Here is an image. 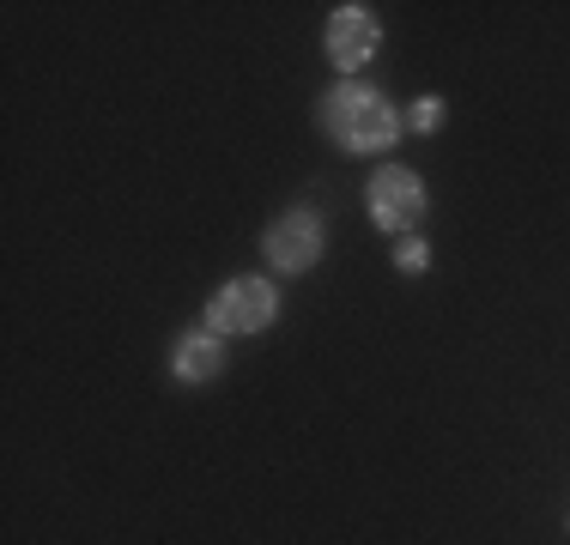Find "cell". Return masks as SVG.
<instances>
[{
	"instance_id": "4",
	"label": "cell",
	"mask_w": 570,
	"mask_h": 545,
	"mask_svg": "<svg viewBox=\"0 0 570 545\" xmlns=\"http://www.w3.org/2000/svg\"><path fill=\"white\" fill-rule=\"evenodd\" d=\"M322 249H328V230H322L316 212H279L274 225L262 230V255L274 272H309L322 261Z\"/></svg>"
},
{
	"instance_id": "5",
	"label": "cell",
	"mask_w": 570,
	"mask_h": 545,
	"mask_svg": "<svg viewBox=\"0 0 570 545\" xmlns=\"http://www.w3.org/2000/svg\"><path fill=\"white\" fill-rule=\"evenodd\" d=\"M322 49H328V61L352 79L376 49H383V19H376L371 7H358V0H352V7H334L328 31H322Z\"/></svg>"
},
{
	"instance_id": "7",
	"label": "cell",
	"mask_w": 570,
	"mask_h": 545,
	"mask_svg": "<svg viewBox=\"0 0 570 545\" xmlns=\"http://www.w3.org/2000/svg\"><path fill=\"white\" fill-rule=\"evenodd\" d=\"M401 121H406L413 133H438V128H443V98H419Z\"/></svg>"
},
{
	"instance_id": "8",
	"label": "cell",
	"mask_w": 570,
	"mask_h": 545,
	"mask_svg": "<svg viewBox=\"0 0 570 545\" xmlns=\"http://www.w3.org/2000/svg\"><path fill=\"white\" fill-rule=\"evenodd\" d=\"M395 267H401V272H425V267H431V249H425L419 237H401V242H395Z\"/></svg>"
},
{
	"instance_id": "6",
	"label": "cell",
	"mask_w": 570,
	"mask_h": 545,
	"mask_svg": "<svg viewBox=\"0 0 570 545\" xmlns=\"http://www.w3.org/2000/svg\"><path fill=\"white\" fill-rule=\"evenodd\" d=\"M225 339L213 334V327H188V334H176V346H170V370L176 382H213L225 370Z\"/></svg>"
},
{
	"instance_id": "3",
	"label": "cell",
	"mask_w": 570,
	"mask_h": 545,
	"mask_svg": "<svg viewBox=\"0 0 570 545\" xmlns=\"http://www.w3.org/2000/svg\"><path fill=\"white\" fill-rule=\"evenodd\" d=\"M364 207H371V225L389 230V237H413L431 212V195L406 164H383V170L364 182Z\"/></svg>"
},
{
	"instance_id": "2",
	"label": "cell",
	"mask_w": 570,
	"mask_h": 545,
	"mask_svg": "<svg viewBox=\"0 0 570 545\" xmlns=\"http://www.w3.org/2000/svg\"><path fill=\"white\" fill-rule=\"evenodd\" d=\"M279 321V291L262 272H243V279H225L219 291L200 309V327H213L219 339H243V334H267Z\"/></svg>"
},
{
	"instance_id": "1",
	"label": "cell",
	"mask_w": 570,
	"mask_h": 545,
	"mask_svg": "<svg viewBox=\"0 0 570 545\" xmlns=\"http://www.w3.org/2000/svg\"><path fill=\"white\" fill-rule=\"evenodd\" d=\"M316 121H322V133H328L341 152H389V146L406 133V121H401V109L383 98L376 86H364V79H341L334 91H322V103H316Z\"/></svg>"
}]
</instances>
